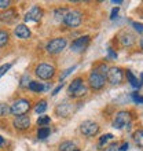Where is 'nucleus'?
I'll return each mask as SVG.
<instances>
[{"label": "nucleus", "mask_w": 143, "mask_h": 151, "mask_svg": "<svg viewBox=\"0 0 143 151\" xmlns=\"http://www.w3.org/2000/svg\"><path fill=\"white\" fill-rule=\"evenodd\" d=\"M29 110H30V102L28 99H18L10 106V113L17 117L25 115Z\"/></svg>", "instance_id": "nucleus-1"}, {"label": "nucleus", "mask_w": 143, "mask_h": 151, "mask_svg": "<svg viewBox=\"0 0 143 151\" xmlns=\"http://www.w3.org/2000/svg\"><path fill=\"white\" fill-rule=\"evenodd\" d=\"M36 76L41 80H50L55 74V68L50 63H40L35 70Z\"/></svg>", "instance_id": "nucleus-2"}, {"label": "nucleus", "mask_w": 143, "mask_h": 151, "mask_svg": "<svg viewBox=\"0 0 143 151\" xmlns=\"http://www.w3.org/2000/svg\"><path fill=\"white\" fill-rule=\"evenodd\" d=\"M66 44H68L66 39H64V37H56V39H52L51 41L47 44L46 50H47L48 54L55 55V54H59V52L66 47Z\"/></svg>", "instance_id": "nucleus-3"}, {"label": "nucleus", "mask_w": 143, "mask_h": 151, "mask_svg": "<svg viewBox=\"0 0 143 151\" xmlns=\"http://www.w3.org/2000/svg\"><path fill=\"white\" fill-rule=\"evenodd\" d=\"M81 21H83V15H81V12L76 11V10H72V11L66 12L64 22H65L66 26H69V28H77V26H80Z\"/></svg>", "instance_id": "nucleus-4"}, {"label": "nucleus", "mask_w": 143, "mask_h": 151, "mask_svg": "<svg viewBox=\"0 0 143 151\" xmlns=\"http://www.w3.org/2000/svg\"><path fill=\"white\" fill-rule=\"evenodd\" d=\"M80 131H81L83 135L91 137V136H95L99 132V125L96 122H94V121H84L80 125Z\"/></svg>", "instance_id": "nucleus-5"}, {"label": "nucleus", "mask_w": 143, "mask_h": 151, "mask_svg": "<svg viewBox=\"0 0 143 151\" xmlns=\"http://www.w3.org/2000/svg\"><path fill=\"white\" fill-rule=\"evenodd\" d=\"M129 122H131V114L128 111H120L116 115L113 127L117 128V129H123L124 127H128Z\"/></svg>", "instance_id": "nucleus-6"}, {"label": "nucleus", "mask_w": 143, "mask_h": 151, "mask_svg": "<svg viewBox=\"0 0 143 151\" xmlns=\"http://www.w3.org/2000/svg\"><path fill=\"white\" fill-rule=\"evenodd\" d=\"M105 80L106 78H105L103 76L98 74L96 72H92L90 74V77H88V83H90V87L92 89H100L105 85Z\"/></svg>", "instance_id": "nucleus-7"}, {"label": "nucleus", "mask_w": 143, "mask_h": 151, "mask_svg": "<svg viewBox=\"0 0 143 151\" xmlns=\"http://www.w3.org/2000/svg\"><path fill=\"white\" fill-rule=\"evenodd\" d=\"M41 17H43V10H41L39 6H33V7L25 14V22H29V21L39 22V21L41 19Z\"/></svg>", "instance_id": "nucleus-8"}, {"label": "nucleus", "mask_w": 143, "mask_h": 151, "mask_svg": "<svg viewBox=\"0 0 143 151\" xmlns=\"http://www.w3.org/2000/svg\"><path fill=\"white\" fill-rule=\"evenodd\" d=\"M12 125L18 131H26V129L30 128V118L28 115H20L12 121Z\"/></svg>", "instance_id": "nucleus-9"}, {"label": "nucleus", "mask_w": 143, "mask_h": 151, "mask_svg": "<svg viewBox=\"0 0 143 151\" xmlns=\"http://www.w3.org/2000/svg\"><path fill=\"white\" fill-rule=\"evenodd\" d=\"M107 80L110 81L111 84H120L123 81V72L120 68H110L109 72H107Z\"/></svg>", "instance_id": "nucleus-10"}, {"label": "nucleus", "mask_w": 143, "mask_h": 151, "mask_svg": "<svg viewBox=\"0 0 143 151\" xmlns=\"http://www.w3.org/2000/svg\"><path fill=\"white\" fill-rule=\"evenodd\" d=\"M88 43H90V36H81L72 43V50L74 52H81L83 50H85Z\"/></svg>", "instance_id": "nucleus-11"}, {"label": "nucleus", "mask_w": 143, "mask_h": 151, "mask_svg": "<svg viewBox=\"0 0 143 151\" xmlns=\"http://www.w3.org/2000/svg\"><path fill=\"white\" fill-rule=\"evenodd\" d=\"M14 33H15L17 37H20V39H22V40H26L30 37V30H29V28L24 24L18 25V26L14 29Z\"/></svg>", "instance_id": "nucleus-12"}, {"label": "nucleus", "mask_w": 143, "mask_h": 151, "mask_svg": "<svg viewBox=\"0 0 143 151\" xmlns=\"http://www.w3.org/2000/svg\"><path fill=\"white\" fill-rule=\"evenodd\" d=\"M17 18V11L15 10H6L0 14V21L1 22H6V24H11L12 21Z\"/></svg>", "instance_id": "nucleus-13"}, {"label": "nucleus", "mask_w": 143, "mask_h": 151, "mask_svg": "<svg viewBox=\"0 0 143 151\" xmlns=\"http://www.w3.org/2000/svg\"><path fill=\"white\" fill-rule=\"evenodd\" d=\"M127 78H128V81L131 83V85L134 88H140V87H142V84H143V74H140V80L138 81V78L132 74V72H129V70H128V72H127Z\"/></svg>", "instance_id": "nucleus-14"}, {"label": "nucleus", "mask_w": 143, "mask_h": 151, "mask_svg": "<svg viewBox=\"0 0 143 151\" xmlns=\"http://www.w3.org/2000/svg\"><path fill=\"white\" fill-rule=\"evenodd\" d=\"M81 85H83V78H81V77H77V78H74L70 84H69V88H68L69 93H70V95H73V93H74V92L77 91V89H79Z\"/></svg>", "instance_id": "nucleus-15"}, {"label": "nucleus", "mask_w": 143, "mask_h": 151, "mask_svg": "<svg viewBox=\"0 0 143 151\" xmlns=\"http://www.w3.org/2000/svg\"><path fill=\"white\" fill-rule=\"evenodd\" d=\"M50 133H51L50 128L48 127H41V128H39V131H37V137H39L40 140H44L50 136Z\"/></svg>", "instance_id": "nucleus-16"}, {"label": "nucleus", "mask_w": 143, "mask_h": 151, "mask_svg": "<svg viewBox=\"0 0 143 151\" xmlns=\"http://www.w3.org/2000/svg\"><path fill=\"white\" fill-rule=\"evenodd\" d=\"M28 87L30 91L33 92H41L44 91V85L41 83H37V81H30V83L28 84Z\"/></svg>", "instance_id": "nucleus-17"}, {"label": "nucleus", "mask_w": 143, "mask_h": 151, "mask_svg": "<svg viewBox=\"0 0 143 151\" xmlns=\"http://www.w3.org/2000/svg\"><path fill=\"white\" fill-rule=\"evenodd\" d=\"M134 140L138 147H142L143 148V129H139L134 133Z\"/></svg>", "instance_id": "nucleus-18"}, {"label": "nucleus", "mask_w": 143, "mask_h": 151, "mask_svg": "<svg viewBox=\"0 0 143 151\" xmlns=\"http://www.w3.org/2000/svg\"><path fill=\"white\" fill-rule=\"evenodd\" d=\"M46 110H47V102H46V100H40L39 103L36 104L35 111L37 113V114H43Z\"/></svg>", "instance_id": "nucleus-19"}, {"label": "nucleus", "mask_w": 143, "mask_h": 151, "mask_svg": "<svg viewBox=\"0 0 143 151\" xmlns=\"http://www.w3.org/2000/svg\"><path fill=\"white\" fill-rule=\"evenodd\" d=\"M74 148H76V146L73 142H64L59 146V151H73Z\"/></svg>", "instance_id": "nucleus-20"}, {"label": "nucleus", "mask_w": 143, "mask_h": 151, "mask_svg": "<svg viewBox=\"0 0 143 151\" xmlns=\"http://www.w3.org/2000/svg\"><path fill=\"white\" fill-rule=\"evenodd\" d=\"M120 41H121V44H123V45H131V44L134 43V36H132V35H129V33L123 35V36H121V39H120Z\"/></svg>", "instance_id": "nucleus-21"}, {"label": "nucleus", "mask_w": 143, "mask_h": 151, "mask_svg": "<svg viewBox=\"0 0 143 151\" xmlns=\"http://www.w3.org/2000/svg\"><path fill=\"white\" fill-rule=\"evenodd\" d=\"M94 72H96L98 74H100V76H103L105 78H106V76H107V72H109V68H107L105 63H102V65H99L98 68L94 70Z\"/></svg>", "instance_id": "nucleus-22"}, {"label": "nucleus", "mask_w": 143, "mask_h": 151, "mask_svg": "<svg viewBox=\"0 0 143 151\" xmlns=\"http://www.w3.org/2000/svg\"><path fill=\"white\" fill-rule=\"evenodd\" d=\"M8 39H10L8 33L6 30H0V47H4L8 43Z\"/></svg>", "instance_id": "nucleus-23"}, {"label": "nucleus", "mask_w": 143, "mask_h": 151, "mask_svg": "<svg viewBox=\"0 0 143 151\" xmlns=\"http://www.w3.org/2000/svg\"><path fill=\"white\" fill-rule=\"evenodd\" d=\"M50 122H51V118L48 115H40L39 119H37V125H40V127H46Z\"/></svg>", "instance_id": "nucleus-24"}, {"label": "nucleus", "mask_w": 143, "mask_h": 151, "mask_svg": "<svg viewBox=\"0 0 143 151\" xmlns=\"http://www.w3.org/2000/svg\"><path fill=\"white\" fill-rule=\"evenodd\" d=\"M10 114V106L6 103H0V117H6Z\"/></svg>", "instance_id": "nucleus-25"}, {"label": "nucleus", "mask_w": 143, "mask_h": 151, "mask_svg": "<svg viewBox=\"0 0 143 151\" xmlns=\"http://www.w3.org/2000/svg\"><path fill=\"white\" fill-rule=\"evenodd\" d=\"M85 93H87V88L84 87V85H81V87H80L72 96H74V98H80V96H84Z\"/></svg>", "instance_id": "nucleus-26"}, {"label": "nucleus", "mask_w": 143, "mask_h": 151, "mask_svg": "<svg viewBox=\"0 0 143 151\" xmlns=\"http://www.w3.org/2000/svg\"><path fill=\"white\" fill-rule=\"evenodd\" d=\"M11 66H12V63H6V65H1L0 66V77H3L6 73L11 69Z\"/></svg>", "instance_id": "nucleus-27"}, {"label": "nucleus", "mask_w": 143, "mask_h": 151, "mask_svg": "<svg viewBox=\"0 0 143 151\" xmlns=\"http://www.w3.org/2000/svg\"><path fill=\"white\" fill-rule=\"evenodd\" d=\"M111 139H113V135H111V133H106V135H103L99 140V146H103L105 143H107V142L111 140Z\"/></svg>", "instance_id": "nucleus-28"}, {"label": "nucleus", "mask_w": 143, "mask_h": 151, "mask_svg": "<svg viewBox=\"0 0 143 151\" xmlns=\"http://www.w3.org/2000/svg\"><path fill=\"white\" fill-rule=\"evenodd\" d=\"M132 26L135 28L136 32L143 33V24H140V22H132Z\"/></svg>", "instance_id": "nucleus-29"}, {"label": "nucleus", "mask_w": 143, "mask_h": 151, "mask_svg": "<svg viewBox=\"0 0 143 151\" xmlns=\"http://www.w3.org/2000/svg\"><path fill=\"white\" fill-rule=\"evenodd\" d=\"M132 99L135 100L138 104H143V96L138 95V93H132Z\"/></svg>", "instance_id": "nucleus-30"}, {"label": "nucleus", "mask_w": 143, "mask_h": 151, "mask_svg": "<svg viewBox=\"0 0 143 151\" xmlns=\"http://www.w3.org/2000/svg\"><path fill=\"white\" fill-rule=\"evenodd\" d=\"M105 151H120V147H118V144L117 143H111Z\"/></svg>", "instance_id": "nucleus-31"}, {"label": "nucleus", "mask_w": 143, "mask_h": 151, "mask_svg": "<svg viewBox=\"0 0 143 151\" xmlns=\"http://www.w3.org/2000/svg\"><path fill=\"white\" fill-rule=\"evenodd\" d=\"M76 68H77V66H73V68H69L68 70H65V73H64V74H62V76H61V80H64V78H65V77H66V76H68V74H70V73L73 72V70H76Z\"/></svg>", "instance_id": "nucleus-32"}, {"label": "nucleus", "mask_w": 143, "mask_h": 151, "mask_svg": "<svg viewBox=\"0 0 143 151\" xmlns=\"http://www.w3.org/2000/svg\"><path fill=\"white\" fill-rule=\"evenodd\" d=\"M8 7H10V1H8V0H0V8L8 10Z\"/></svg>", "instance_id": "nucleus-33"}, {"label": "nucleus", "mask_w": 143, "mask_h": 151, "mask_svg": "<svg viewBox=\"0 0 143 151\" xmlns=\"http://www.w3.org/2000/svg\"><path fill=\"white\" fill-rule=\"evenodd\" d=\"M118 11H120L118 7H114V8H113V10H111V14H110V19H116V17H117Z\"/></svg>", "instance_id": "nucleus-34"}, {"label": "nucleus", "mask_w": 143, "mask_h": 151, "mask_svg": "<svg viewBox=\"0 0 143 151\" xmlns=\"http://www.w3.org/2000/svg\"><path fill=\"white\" fill-rule=\"evenodd\" d=\"M62 87H64V84L61 83V84H59V85H58V87H56V88H55V89H54V91H52V96H55V95H56V93H58V92H59V91H61V89H62Z\"/></svg>", "instance_id": "nucleus-35"}, {"label": "nucleus", "mask_w": 143, "mask_h": 151, "mask_svg": "<svg viewBox=\"0 0 143 151\" xmlns=\"http://www.w3.org/2000/svg\"><path fill=\"white\" fill-rule=\"evenodd\" d=\"M128 148H129V144H128V143H124L123 146L120 147V151H127Z\"/></svg>", "instance_id": "nucleus-36"}, {"label": "nucleus", "mask_w": 143, "mask_h": 151, "mask_svg": "<svg viewBox=\"0 0 143 151\" xmlns=\"http://www.w3.org/2000/svg\"><path fill=\"white\" fill-rule=\"evenodd\" d=\"M26 78H29V77L25 74L24 77H22V80H21V81H22V83H21V87H25V85H26Z\"/></svg>", "instance_id": "nucleus-37"}, {"label": "nucleus", "mask_w": 143, "mask_h": 151, "mask_svg": "<svg viewBox=\"0 0 143 151\" xmlns=\"http://www.w3.org/2000/svg\"><path fill=\"white\" fill-rule=\"evenodd\" d=\"M107 51H109V56H110V58H117V54H114V52H113V50H111V48H109Z\"/></svg>", "instance_id": "nucleus-38"}, {"label": "nucleus", "mask_w": 143, "mask_h": 151, "mask_svg": "<svg viewBox=\"0 0 143 151\" xmlns=\"http://www.w3.org/2000/svg\"><path fill=\"white\" fill-rule=\"evenodd\" d=\"M111 3H113V4H121V3H123V1H121V0H113Z\"/></svg>", "instance_id": "nucleus-39"}, {"label": "nucleus", "mask_w": 143, "mask_h": 151, "mask_svg": "<svg viewBox=\"0 0 143 151\" xmlns=\"http://www.w3.org/2000/svg\"><path fill=\"white\" fill-rule=\"evenodd\" d=\"M3 142H4V139H3V137H1V136H0V146L3 144Z\"/></svg>", "instance_id": "nucleus-40"}, {"label": "nucleus", "mask_w": 143, "mask_h": 151, "mask_svg": "<svg viewBox=\"0 0 143 151\" xmlns=\"http://www.w3.org/2000/svg\"><path fill=\"white\" fill-rule=\"evenodd\" d=\"M140 47H142V50H143V37L140 39Z\"/></svg>", "instance_id": "nucleus-41"}, {"label": "nucleus", "mask_w": 143, "mask_h": 151, "mask_svg": "<svg viewBox=\"0 0 143 151\" xmlns=\"http://www.w3.org/2000/svg\"><path fill=\"white\" fill-rule=\"evenodd\" d=\"M73 151H80V150H79V148H74V150H73Z\"/></svg>", "instance_id": "nucleus-42"}]
</instances>
